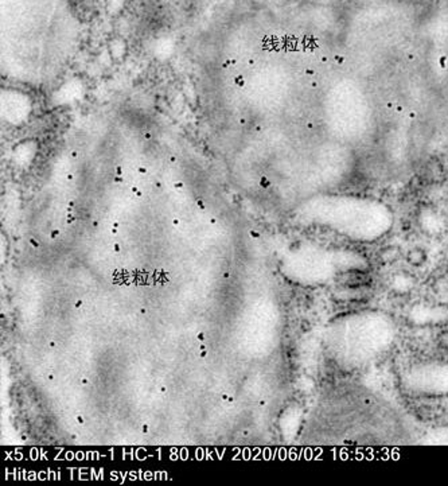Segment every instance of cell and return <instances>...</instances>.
Listing matches in <instances>:
<instances>
[{
	"label": "cell",
	"instance_id": "obj_1",
	"mask_svg": "<svg viewBox=\"0 0 448 486\" xmlns=\"http://www.w3.org/2000/svg\"><path fill=\"white\" fill-rule=\"evenodd\" d=\"M395 335V322L385 314H350L328 328V353L338 364L360 368L384 354Z\"/></svg>",
	"mask_w": 448,
	"mask_h": 486
},
{
	"label": "cell",
	"instance_id": "obj_2",
	"mask_svg": "<svg viewBox=\"0 0 448 486\" xmlns=\"http://www.w3.org/2000/svg\"><path fill=\"white\" fill-rule=\"evenodd\" d=\"M404 382L417 394H448V364L430 363L414 365L405 375Z\"/></svg>",
	"mask_w": 448,
	"mask_h": 486
}]
</instances>
